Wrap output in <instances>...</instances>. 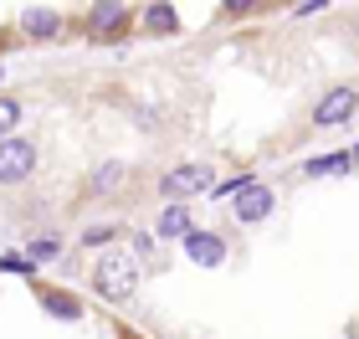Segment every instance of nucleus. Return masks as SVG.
<instances>
[{
  "label": "nucleus",
  "instance_id": "f257e3e1",
  "mask_svg": "<svg viewBox=\"0 0 359 339\" xmlns=\"http://www.w3.org/2000/svg\"><path fill=\"white\" fill-rule=\"evenodd\" d=\"M93 288L103 293L108 303H128L139 293V257H128V252H108V257H97V267H93Z\"/></svg>",
  "mask_w": 359,
  "mask_h": 339
},
{
  "label": "nucleus",
  "instance_id": "f03ea898",
  "mask_svg": "<svg viewBox=\"0 0 359 339\" xmlns=\"http://www.w3.org/2000/svg\"><path fill=\"white\" fill-rule=\"evenodd\" d=\"M36 170V144L31 139H0V185H21Z\"/></svg>",
  "mask_w": 359,
  "mask_h": 339
},
{
  "label": "nucleus",
  "instance_id": "7ed1b4c3",
  "mask_svg": "<svg viewBox=\"0 0 359 339\" xmlns=\"http://www.w3.org/2000/svg\"><path fill=\"white\" fill-rule=\"evenodd\" d=\"M354 108H359V88L339 83V88H329V93L313 103V124H318V128H334V124L354 119Z\"/></svg>",
  "mask_w": 359,
  "mask_h": 339
},
{
  "label": "nucleus",
  "instance_id": "20e7f679",
  "mask_svg": "<svg viewBox=\"0 0 359 339\" xmlns=\"http://www.w3.org/2000/svg\"><path fill=\"white\" fill-rule=\"evenodd\" d=\"M236 221H247V226H257V221H267L272 211H277V196H272V185H262V180H247L236 190Z\"/></svg>",
  "mask_w": 359,
  "mask_h": 339
},
{
  "label": "nucleus",
  "instance_id": "39448f33",
  "mask_svg": "<svg viewBox=\"0 0 359 339\" xmlns=\"http://www.w3.org/2000/svg\"><path fill=\"white\" fill-rule=\"evenodd\" d=\"M205 180H210V170H205V165H180V170H170L165 180H159V190H165V201H170V206H180L185 196H201Z\"/></svg>",
  "mask_w": 359,
  "mask_h": 339
},
{
  "label": "nucleus",
  "instance_id": "423d86ee",
  "mask_svg": "<svg viewBox=\"0 0 359 339\" xmlns=\"http://www.w3.org/2000/svg\"><path fill=\"white\" fill-rule=\"evenodd\" d=\"M185 257H190V262H201V267H221L226 262V241L210 237V232H190L185 237Z\"/></svg>",
  "mask_w": 359,
  "mask_h": 339
},
{
  "label": "nucleus",
  "instance_id": "0eeeda50",
  "mask_svg": "<svg viewBox=\"0 0 359 339\" xmlns=\"http://www.w3.org/2000/svg\"><path fill=\"white\" fill-rule=\"evenodd\" d=\"M21 36H36V41H46V36H57L62 31V15L52 11V6H31V11H21Z\"/></svg>",
  "mask_w": 359,
  "mask_h": 339
},
{
  "label": "nucleus",
  "instance_id": "6e6552de",
  "mask_svg": "<svg viewBox=\"0 0 359 339\" xmlns=\"http://www.w3.org/2000/svg\"><path fill=\"white\" fill-rule=\"evenodd\" d=\"M88 26H93V36L123 31V26H128V6H118V0H113V6H93V11H88Z\"/></svg>",
  "mask_w": 359,
  "mask_h": 339
},
{
  "label": "nucleus",
  "instance_id": "1a4fd4ad",
  "mask_svg": "<svg viewBox=\"0 0 359 339\" xmlns=\"http://www.w3.org/2000/svg\"><path fill=\"white\" fill-rule=\"evenodd\" d=\"M118 180H123V165H118V159H108V165H97V170H93L88 190H93V196H103V190H118Z\"/></svg>",
  "mask_w": 359,
  "mask_h": 339
},
{
  "label": "nucleus",
  "instance_id": "9d476101",
  "mask_svg": "<svg viewBox=\"0 0 359 339\" xmlns=\"http://www.w3.org/2000/svg\"><path fill=\"white\" fill-rule=\"evenodd\" d=\"M159 237H180V241L190 237V211L185 206H170V211L159 216Z\"/></svg>",
  "mask_w": 359,
  "mask_h": 339
},
{
  "label": "nucleus",
  "instance_id": "9b49d317",
  "mask_svg": "<svg viewBox=\"0 0 359 339\" xmlns=\"http://www.w3.org/2000/svg\"><path fill=\"white\" fill-rule=\"evenodd\" d=\"M41 303H46V314H52V319H83V309H77L67 293H41Z\"/></svg>",
  "mask_w": 359,
  "mask_h": 339
},
{
  "label": "nucleus",
  "instance_id": "f8f14e48",
  "mask_svg": "<svg viewBox=\"0 0 359 339\" xmlns=\"http://www.w3.org/2000/svg\"><path fill=\"white\" fill-rule=\"evenodd\" d=\"M349 170V154H323V159H308V175H344Z\"/></svg>",
  "mask_w": 359,
  "mask_h": 339
},
{
  "label": "nucleus",
  "instance_id": "ddd939ff",
  "mask_svg": "<svg viewBox=\"0 0 359 339\" xmlns=\"http://www.w3.org/2000/svg\"><path fill=\"white\" fill-rule=\"evenodd\" d=\"M15 124H21V103H15V98H0V139H11Z\"/></svg>",
  "mask_w": 359,
  "mask_h": 339
},
{
  "label": "nucleus",
  "instance_id": "4468645a",
  "mask_svg": "<svg viewBox=\"0 0 359 339\" xmlns=\"http://www.w3.org/2000/svg\"><path fill=\"white\" fill-rule=\"evenodd\" d=\"M144 21H149L154 31H175L180 21H175V6H149V11H144Z\"/></svg>",
  "mask_w": 359,
  "mask_h": 339
},
{
  "label": "nucleus",
  "instance_id": "2eb2a0df",
  "mask_svg": "<svg viewBox=\"0 0 359 339\" xmlns=\"http://www.w3.org/2000/svg\"><path fill=\"white\" fill-rule=\"evenodd\" d=\"M0 267H6V272H31L36 262H26V257H0Z\"/></svg>",
  "mask_w": 359,
  "mask_h": 339
},
{
  "label": "nucleus",
  "instance_id": "dca6fc26",
  "mask_svg": "<svg viewBox=\"0 0 359 339\" xmlns=\"http://www.w3.org/2000/svg\"><path fill=\"white\" fill-rule=\"evenodd\" d=\"M354 165H359V144H354V154H349V170H354Z\"/></svg>",
  "mask_w": 359,
  "mask_h": 339
}]
</instances>
